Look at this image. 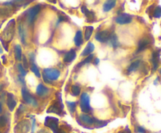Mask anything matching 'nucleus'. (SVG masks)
<instances>
[{
  "mask_svg": "<svg viewBox=\"0 0 161 133\" xmlns=\"http://www.w3.org/2000/svg\"><path fill=\"white\" fill-rule=\"evenodd\" d=\"M43 76L52 82V81L58 79L60 76V72L56 68H46L43 71Z\"/></svg>",
  "mask_w": 161,
  "mask_h": 133,
  "instance_id": "1",
  "label": "nucleus"
},
{
  "mask_svg": "<svg viewBox=\"0 0 161 133\" xmlns=\"http://www.w3.org/2000/svg\"><path fill=\"white\" fill-rule=\"evenodd\" d=\"M59 121L58 118L54 117H47L45 119V126L48 127L53 131L54 133H58L59 130Z\"/></svg>",
  "mask_w": 161,
  "mask_h": 133,
  "instance_id": "2",
  "label": "nucleus"
},
{
  "mask_svg": "<svg viewBox=\"0 0 161 133\" xmlns=\"http://www.w3.org/2000/svg\"><path fill=\"white\" fill-rule=\"evenodd\" d=\"M80 108L84 113H89L91 108L90 105V96L87 93H83L80 96Z\"/></svg>",
  "mask_w": 161,
  "mask_h": 133,
  "instance_id": "3",
  "label": "nucleus"
},
{
  "mask_svg": "<svg viewBox=\"0 0 161 133\" xmlns=\"http://www.w3.org/2000/svg\"><path fill=\"white\" fill-rule=\"evenodd\" d=\"M21 95H22L23 100H25V103L28 104H30L33 106H38V103L36 101L35 98H33L32 95H30V93L27 90V89L25 87H23L21 89Z\"/></svg>",
  "mask_w": 161,
  "mask_h": 133,
  "instance_id": "4",
  "label": "nucleus"
},
{
  "mask_svg": "<svg viewBox=\"0 0 161 133\" xmlns=\"http://www.w3.org/2000/svg\"><path fill=\"white\" fill-rule=\"evenodd\" d=\"M41 9V7L39 5H36L33 7L30 8L27 12V19L29 24H32L34 20L36 19V16L39 13Z\"/></svg>",
  "mask_w": 161,
  "mask_h": 133,
  "instance_id": "5",
  "label": "nucleus"
},
{
  "mask_svg": "<svg viewBox=\"0 0 161 133\" xmlns=\"http://www.w3.org/2000/svg\"><path fill=\"white\" fill-rule=\"evenodd\" d=\"M63 110L62 101H60V98H59V101H56L54 104H52L48 109V113H55L57 114H60Z\"/></svg>",
  "mask_w": 161,
  "mask_h": 133,
  "instance_id": "6",
  "label": "nucleus"
},
{
  "mask_svg": "<svg viewBox=\"0 0 161 133\" xmlns=\"http://www.w3.org/2000/svg\"><path fill=\"white\" fill-rule=\"evenodd\" d=\"M110 36H111V34H110L109 31L105 30V31H101L98 33H97L96 35H95V38H96L97 41H98L101 43H104L105 42H109Z\"/></svg>",
  "mask_w": 161,
  "mask_h": 133,
  "instance_id": "7",
  "label": "nucleus"
},
{
  "mask_svg": "<svg viewBox=\"0 0 161 133\" xmlns=\"http://www.w3.org/2000/svg\"><path fill=\"white\" fill-rule=\"evenodd\" d=\"M131 20L132 17L127 13H122L116 18V22L119 25H127L131 22Z\"/></svg>",
  "mask_w": 161,
  "mask_h": 133,
  "instance_id": "8",
  "label": "nucleus"
},
{
  "mask_svg": "<svg viewBox=\"0 0 161 133\" xmlns=\"http://www.w3.org/2000/svg\"><path fill=\"white\" fill-rule=\"evenodd\" d=\"M160 50H156L152 53V71H157L160 64Z\"/></svg>",
  "mask_w": 161,
  "mask_h": 133,
  "instance_id": "9",
  "label": "nucleus"
},
{
  "mask_svg": "<svg viewBox=\"0 0 161 133\" xmlns=\"http://www.w3.org/2000/svg\"><path fill=\"white\" fill-rule=\"evenodd\" d=\"M7 103L8 108L9 109V111H13L14 108L17 106V102H16L15 99H14V95L12 93H7Z\"/></svg>",
  "mask_w": 161,
  "mask_h": 133,
  "instance_id": "10",
  "label": "nucleus"
},
{
  "mask_svg": "<svg viewBox=\"0 0 161 133\" xmlns=\"http://www.w3.org/2000/svg\"><path fill=\"white\" fill-rule=\"evenodd\" d=\"M150 9L152 10H149L150 12H152V17H153L154 18H160L161 17V7L160 6H157L155 7L154 5H152L149 7ZM149 11V10H148Z\"/></svg>",
  "mask_w": 161,
  "mask_h": 133,
  "instance_id": "11",
  "label": "nucleus"
},
{
  "mask_svg": "<svg viewBox=\"0 0 161 133\" xmlns=\"http://www.w3.org/2000/svg\"><path fill=\"white\" fill-rule=\"evenodd\" d=\"M79 119L87 125H93L94 124V121H95V118H91L87 114H84V113L79 115Z\"/></svg>",
  "mask_w": 161,
  "mask_h": 133,
  "instance_id": "12",
  "label": "nucleus"
},
{
  "mask_svg": "<svg viewBox=\"0 0 161 133\" xmlns=\"http://www.w3.org/2000/svg\"><path fill=\"white\" fill-rule=\"evenodd\" d=\"M49 93V89L43 84H39L36 88V94L39 96H45Z\"/></svg>",
  "mask_w": 161,
  "mask_h": 133,
  "instance_id": "13",
  "label": "nucleus"
},
{
  "mask_svg": "<svg viewBox=\"0 0 161 133\" xmlns=\"http://www.w3.org/2000/svg\"><path fill=\"white\" fill-rule=\"evenodd\" d=\"M76 57V53L74 49H71L70 51L68 52L64 56V61L65 63H70L74 60Z\"/></svg>",
  "mask_w": 161,
  "mask_h": 133,
  "instance_id": "14",
  "label": "nucleus"
},
{
  "mask_svg": "<svg viewBox=\"0 0 161 133\" xmlns=\"http://www.w3.org/2000/svg\"><path fill=\"white\" fill-rule=\"evenodd\" d=\"M116 4H117V1H115V0H109V1H106V2L104 3V5H103V9H104V11H110L111 9H113V8L116 7Z\"/></svg>",
  "mask_w": 161,
  "mask_h": 133,
  "instance_id": "15",
  "label": "nucleus"
},
{
  "mask_svg": "<svg viewBox=\"0 0 161 133\" xmlns=\"http://www.w3.org/2000/svg\"><path fill=\"white\" fill-rule=\"evenodd\" d=\"M150 39L149 38H144L141 39L138 42V52H141L146 49V47L149 45Z\"/></svg>",
  "mask_w": 161,
  "mask_h": 133,
  "instance_id": "16",
  "label": "nucleus"
},
{
  "mask_svg": "<svg viewBox=\"0 0 161 133\" xmlns=\"http://www.w3.org/2000/svg\"><path fill=\"white\" fill-rule=\"evenodd\" d=\"M74 43L76 45V46H80L83 43V33L81 31H77L76 33L75 38H74Z\"/></svg>",
  "mask_w": 161,
  "mask_h": 133,
  "instance_id": "17",
  "label": "nucleus"
},
{
  "mask_svg": "<svg viewBox=\"0 0 161 133\" xmlns=\"http://www.w3.org/2000/svg\"><path fill=\"white\" fill-rule=\"evenodd\" d=\"M81 9H82V12H83V13H85L86 17H87V21L93 20L94 18H95V14H94V12L89 10V9H88L86 7H84V6L82 7Z\"/></svg>",
  "mask_w": 161,
  "mask_h": 133,
  "instance_id": "18",
  "label": "nucleus"
},
{
  "mask_svg": "<svg viewBox=\"0 0 161 133\" xmlns=\"http://www.w3.org/2000/svg\"><path fill=\"white\" fill-rule=\"evenodd\" d=\"M94 50V45L92 43V42H88L87 46H86V48L84 49V50L82 53V56H86L90 55L93 51Z\"/></svg>",
  "mask_w": 161,
  "mask_h": 133,
  "instance_id": "19",
  "label": "nucleus"
},
{
  "mask_svg": "<svg viewBox=\"0 0 161 133\" xmlns=\"http://www.w3.org/2000/svg\"><path fill=\"white\" fill-rule=\"evenodd\" d=\"M140 64H141V60H136V61H134L130 65V66H128L127 68V73H131V72H134L136 70L139 68V66H140Z\"/></svg>",
  "mask_w": 161,
  "mask_h": 133,
  "instance_id": "20",
  "label": "nucleus"
},
{
  "mask_svg": "<svg viewBox=\"0 0 161 133\" xmlns=\"http://www.w3.org/2000/svg\"><path fill=\"white\" fill-rule=\"evenodd\" d=\"M14 55H15V58L17 60H21L22 58V49L20 45H16L14 47Z\"/></svg>",
  "mask_w": 161,
  "mask_h": 133,
  "instance_id": "21",
  "label": "nucleus"
},
{
  "mask_svg": "<svg viewBox=\"0 0 161 133\" xmlns=\"http://www.w3.org/2000/svg\"><path fill=\"white\" fill-rule=\"evenodd\" d=\"M109 42H110V45L112 46L113 48H117V47L119 46V43L118 41V38H117V36L116 35H111L110 36V38L109 40Z\"/></svg>",
  "mask_w": 161,
  "mask_h": 133,
  "instance_id": "22",
  "label": "nucleus"
},
{
  "mask_svg": "<svg viewBox=\"0 0 161 133\" xmlns=\"http://www.w3.org/2000/svg\"><path fill=\"white\" fill-rule=\"evenodd\" d=\"M18 31H19V35H20L21 42H22V43L25 44L26 43V42H25V30L22 25H19V27H18Z\"/></svg>",
  "mask_w": 161,
  "mask_h": 133,
  "instance_id": "23",
  "label": "nucleus"
},
{
  "mask_svg": "<svg viewBox=\"0 0 161 133\" xmlns=\"http://www.w3.org/2000/svg\"><path fill=\"white\" fill-rule=\"evenodd\" d=\"M93 31H94V27L92 26H87L86 27L85 29V39L87 41L90 38L92 35V33H93Z\"/></svg>",
  "mask_w": 161,
  "mask_h": 133,
  "instance_id": "24",
  "label": "nucleus"
},
{
  "mask_svg": "<svg viewBox=\"0 0 161 133\" xmlns=\"http://www.w3.org/2000/svg\"><path fill=\"white\" fill-rule=\"evenodd\" d=\"M31 71H32L34 73V74L37 77V78H40L41 77V74H40V71H39V70L38 66H36L35 64H31Z\"/></svg>",
  "mask_w": 161,
  "mask_h": 133,
  "instance_id": "25",
  "label": "nucleus"
},
{
  "mask_svg": "<svg viewBox=\"0 0 161 133\" xmlns=\"http://www.w3.org/2000/svg\"><path fill=\"white\" fill-rule=\"evenodd\" d=\"M93 58H94V55H93V54H90V55L88 56L83 61L79 63V64L77 65V66H78V67H80V66H83V65L86 64H89V63L91 62V60H93Z\"/></svg>",
  "mask_w": 161,
  "mask_h": 133,
  "instance_id": "26",
  "label": "nucleus"
},
{
  "mask_svg": "<svg viewBox=\"0 0 161 133\" xmlns=\"http://www.w3.org/2000/svg\"><path fill=\"white\" fill-rule=\"evenodd\" d=\"M80 88L78 85H72L71 87V92H72V95H74L75 96H78L80 94Z\"/></svg>",
  "mask_w": 161,
  "mask_h": 133,
  "instance_id": "27",
  "label": "nucleus"
},
{
  "mask_svg": "<svg viewBox=\"0 0 161 133\" xmlns=\"http://www.w3.org/2000/svg\"><path fill=\"white\" fill-rule=\"evenodd\" d=\"M17 68H18V71H19V72H20V75H21V77H25L26 74H27V71H25V69L24 68V66H23L22 64H19L17 66Z\"/></svg>",
  "mask_w": 161,
  "mask_h": 133,
  "instance_id": "28",
  "label": "nucleus"
},
{
  "mask_svg": "<svg viewBox=\"0 0 161 133\" xmlns=\"http://www.w3.org/2000/svg\"><path fill=\"white\" fill-rule=\"evenodd\" d=\"M67 106L71 113H74L76 111V103L75 102H67Z\"/></svg>",
  "mask_w": 161,
  "mask_h": 133,
  "instance_id": "29",
  "label": "nucleus"
},
{
  "mask_svg": "<svg viewBox=\"0 0 161 133\" xmlns=\"http://www.w3.org/2000/svg\"><path fill=\"white\" fill-rule=\"evenodd\" d=\"M7 118L6 116L2 115L0 117V127L3 128L7 125Z\"/></svg>",
  "mask_w": 161,
  "mask_h": 133,
  "instance_id": "30",
  "label": "nucleus"
},
{
  "mask_svg": "<svg viewBox=\"0 0 161 133\" xmlns=\"http://www.w3.org/2000/svg\"><path fill=\"white\" fill-rule=\"evenodd\" d=\"M31 133L35 132V130H36V118H34L33 116H31Z\"/></svg>",
  "mask_w": 161,
  "mask_h": 133,
  "instance_id": "31",
  "label": "nucleus"
},
{
  "mask_svg": "<svg viewBox=\"0 0 161 133\" xmlns=\"http://www.w3.org/2000/svg\"><path fill=\"white\" fill-rule=\"evenodd\" d=\"M135 131L138 133H146V129L142 126H138Z\"/></svg>",
  "mask_w": 161,
  "mask_h": 133,
  "instance_id": "32",
  "label": "nucleus"
},
{
  "mask_svg": "<svg viewBox=\"0 0 161 133\" xmlns=\"http://www.w3.org/2000/svg\"><path fill=\"white\" fill-rule=\"evenodd\" d=\"M23 66H24L25 68H28V63L26 56H24V57H23Z\"/></svg>",
  "mask_w": 161,
  "mask_h": 133,
  "instance_id": "33",
  "label": "nucleus"
},
{
  "mask_svg": "<svg viewBox=\"0 0 161 133\" xmlns=\"http://www.w3.org/2000/svg\"><path fill=\"white\" fill-rule=\"evenodd\" d=\"M35 58H36V55L34 53H30L29 54V60L31 64H34L35 61Z\"/></svg>",
  "mask_w": 161,
  "mask_h": 133,
  "instance_id": "34",
  "label": "nucleus"
},
{
  "mask_svg": "<svg viewBox=\"0 0 161 133\" xmlns=\"http://www.w3.org/2000/svg\"><path fill=\"white\" fill-rule=\"evenodd\" d=\"M59 20H60V21H66V20H68L67 17H66L64 13H63V16L59 14Z\"/></svg>",
  "mask_w": 161,
  "mask_h": 133,
  "instance_id": "35",
  "label": "nucleus"
},
{
  "mask_svg": "<svg viewBox=\"0 0 161 133\" xmlns=\"http://www.w3.org/2000/svg\"><path fill=\"white\" fill-rule=\"evenodd\" d=\"M118 133H131V131H130L129 128L127 126L126 127L125 129H123V130H121V131L119 132Z\"/></svg>",
  "mask_w": 161,
  "mask_h": 133,
  "instance_id": "36",
  "label": "nucleus"
},
{
  "mask_svg": "<svg viewBox=\"0 0 161 133\" xmlns=\"http://www.w3.org/2000/svg\"><path fill=\"white\" fill-rule=\"evenodd\" d=\"M43 81H44L46 83H47V84H51V82H50V81H49L48 79H47V78H45L44 76H43Z\"/></svg>",
  "mask_w": 161,
  "mask_h": 133,
  "instance_id": "37",
  "label": "nucleus"
},
{
  "mask_svg": "<svg viewBox=\"0 0 161 133\" xmlns=\"http://www.w3.org/2000/svg\"><path fill=\"white\" fill-rule=\"evenodd\" d=\"M99 62H100V60H99L98 58H96V59L94 60V64H96V65L98 64Z\"/></svg>",
  "mask_w": 161,
  "mask_h": 133,
  "instance_id": "38",
  "label": "nucleus"
},
{
  "mask_svg": "<svg viewBox=\"0 0 161 133\" xmlns=\"http://www.w3.org/2000/svg\"><path fill=\"white\" fill-rule=\"evenodd\" d=\"M58 133H67V132H65V131H64L63 129H59V130H58Z\"/></svg>",
  "mask_w": 161,
  "mask_h": 133,
  "instance_id": "39",
  "label": "nucleus"
},
{
  "mask_svg": "<svg viewBox=\"0 0 161 133\" xmlns=\"http://www.w3.org/2000/svg\"><path fill=\"white\" fill-rule=\"evenodd\" d=\"M39 133H49V132H48L47 131H46V130H41V131Z\"/></svg>",
  "mask_w": 161,
  "mask_h": 133,
  "instance_id": "40",
  "label": "nucleus"
},
{
  "mask_svg": "<svg viewBox=\"0 0 161 133\" xmlns=\"http://www.w3.org/2000/svg\"><path fill=\"white\" fill-rule=\"evenodd\" d=\"M2 112V103H0V113Z\"/></svg>",
  "mask_w": 161,
  "mask_h": 133,
  "instance_id": "41",
  "label": "nucleus"
},
{
  "mask_svg": "<svg viewBox=\"0 0 161 133\" xmlns=\"http://www.w3.org/2000/svg\"><path fill=\"white\" fill-rule=\"evenodd\" d=\"M2 86L1 85H0V92L2 91Z\"/></svg>",
  "mask_w": 161,
  "mask_h": 133,
  "instance_id": "42",
  "label": "nucleus"
},
{
  "mask_svg": "<svg viewBox=\"0 0 161 133\" xmlns=\"http://www.w3.org/2000/svg\"><path fill=\"white\" fill-rule=\"evenodd\" d=\"M0 53H2V49L0 48Z\"/></svg>",
  "mask_w": 161,
  "mask_h": 133,
  "instance_id": "43",
  "label": "nucleus"
},
{
  "mask_svg": "<svg viewBox=\"0 0 161 133\" xmlns=\"http://www.w3.org/2000/svg\"><path fill=\"white\" fill-rule=\"evenodd\" d=\"M160 74H161V69H160Z\"/></svg>",
  "mask_w": 161,
  "mask_h": 133,
  "instance_id": "44",
  "label": "nucleus"
},
{
  "mask_svg": "<svg viewBox=\"0 0 161 133\" xmlns=\"http://www.w3.org/2000/svg\"><path fill=\"white\" fill-rule=\"evenodd\" d=\"M0 133H1V131H0Z\"/></svg>",
  "mask_w": 161,
  "mask_h": 133,
  "instance_id": "45",
  "label": "nucleus"
}]
</instances>
